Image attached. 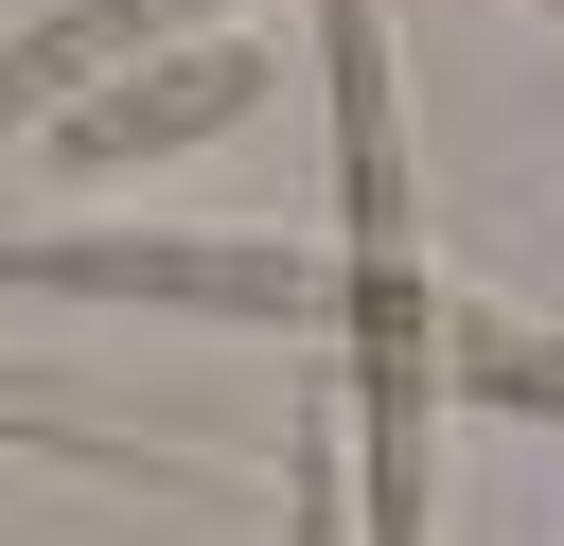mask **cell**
Listing matches in <instances>:
<instances>
[{"label": "cell", "instance_id": "obj_1", "mask_svg": "<svg viewBox=\"0 0 564 546\" xmlns=\"http://www.w3.org/2000/svg\"><path fill=\"white\" fill-rule=\"evenodd\" d=\"M0 282H53V299H212V317H335V282L300 247H18L0 229Z\"/></svg>", "mask_w": 564, "mask_h": 546}, {"label": "cell", "instance_id": "obj_2", "mask_svg": "<svg viewBox=\"0 0 564 546\" xmlns=\"http://www.w3.org/2000/svg\"><path fill=\"white\" fill-rule=\"evenodd\" d=\"M176 18H212V0H53V18L0 53V123H35V106H53L70 70H106V53H159Z\"/></svg>", "mask_w": 564, "mask_h": 546}, {"label": "cell", "instance_id": "obj_3", "mask_svg": "<svg viewBox=\"0 0 564 546\" xmlns=\"http://www.w3.org/2000/svg\"><path fill=\"white\" fill-rule=\"evenodd\" d=\"M264 70L247 53H194V70H159V88H123V106H70L53 123V159H141V141H194V123H229Z\"/></svg>", "mask_w": 564, "mask_h": 546}, {"label": "cell", "instance_id": "obj_4", "mask_svg": "<svg viewBox=\"0 0 564 546\" xmlns=\"http://www.w3.org/2000/svg\"><path fill=\"white\" fill-rule=\"evenodd\" d=\"M282 546H335V440L282 458Z\"/></svg>", "mask_w": 564, "mask_h": 546}]
</instances>
